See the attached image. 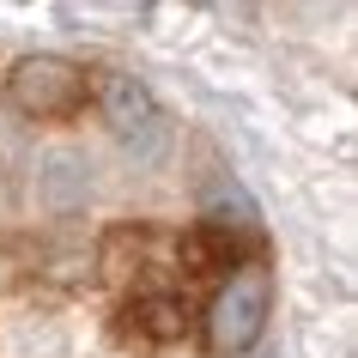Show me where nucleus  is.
I'll list each match as a JSON object with an SVG mask.
<instances>
[{
  "label": "nucleus",
  "mask_w": 358,
  "mask_h": 358,
  "mask_svg": "<svg viewBox=\"0 0 358 358\" xmlns=\"http://www.w3.org/2000/svg\"><path fill=\"white\" fill-rule=\"evenodd\" d=\"M267 316H273V273H267L262 262H243V267H231L225 285L213 292L201 328H207L213 352L237 358V352H249V346L267 334Z\"/></svg>",
  "instance_id": "obj_1"
},
{
  "label": "nucleus",
  "mask_w": 358,
  "mask_h": 358,
  "mask_svg": "<svg viewBox=\"0 0 358 358\" xmlns=\"http://www.w3.org/2000/svg\"><path fill=\"white\" fill-rule=\"evenodd\" d=\"M6 97L31 122H67L85 103V73H79L73 61H61V55H24L6 73Z\"/></svg>",
  "instance_id": "obj_2"
},
{
  "label": "nucleus",
  "mask_w": 358,
  "mask_h": 358,
  "mask_svg": "<svg viewBox=\"0 0 358 358\" xmlns=\"http://www.w3.org/2000/svg\"><path fill=\"white\" fill-rule=\"evenodd\" d=\"M97 110H103L110 134L134 152V158H158V146H164V110H158V97H152L134 73L103 79V85H97Z\"/></svg>",
  "instance_id": "obj_3"
},
{
  "label": "nucleus",
  "mask_w": 358,
  "mask_h": 358,
  "mask_svg": "<svg viewBox=\"0 0 358 358\" xmlns=\"http://www.w3.org/2000/svg\"><path fill=\"white\" fill-rule=\"evenodd\" d=\"M194 6H207V13H225V19H243L255 0H194Z\"/></svg>",
  "instance_id": "obj_4"
}]
</instances>
